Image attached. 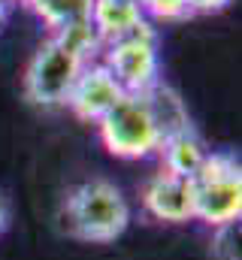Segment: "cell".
<instances>
[{
    "instance_id": "8",
    "label": "cell",
    "mask_w": 242,
    "mask_h": 260,
    "mask_svg": "<svg viewBox=\"0 0 242 260\" xmlns=\"http://www.w3.org/2000/svg\"><path fill=\"white\" fill-rule=\"evenodd\" d=\"M145 24H152V21L142 15L136 0H94L91 3V27L97 30L103 46L124 40V37H133Z\"/></svg>"
},
{
    "instance_id": "17",
    "label": "cell",
    "mask_w": 242,
    "mask_h": 260,
    "mask_svg": "<svg viewBox=\"0 0 242 260\" xmlns=\"http://www.w3.org/2000/svg\"><path fill=\"white\" fill-rule=\"evenodd\" d=\"M6 12H9V3H6V0H0V24L6 21Z\"/></svg>"
},
{
    "instance_id": "10",
    "label": "cell",
    "mask_w": 242,
    "mask_h": 260,
    "mask_svg": "<svg viewBox=\"0 0 242 260\" xmlns=\"http://www.w3.org/2000/svg\"><path fill=\"white\" fill-rule=\"evenodd\" d=\"M142 97H145V103H148V112H152L155 127H158V133H161V142H164L167 136H176V133H182V130L194 127L191 118H188V106H185V100L179 97L176 88L158 82V85L148 88Z\"/></svg>"
},
{
    "instance_id": "18",
    "label": "cell",
    "mask_w": 242,
    "mask_h": 260,
    "mask_svg": "<svg viewBox=\"0 0 242 260\" xmlns=\"http://www.w3.org/2000/svg\"><path fill=\"white\" fill-rule=\"evenodd\" d=\"M6 3H15V0H6ZM18 3H27V0H18Z\"/></svg>"
},
{
    "instance_id": "15",
    "label": "cell",
    "mask_w": 242,
    "mask_h": 260,
    "mask_svg": "<svg viewBox=\"0 0 242 260\" xmlns=\"http://www.w3.org/2000/svg\"><path fill=\"white\" fill-rule=\"evenodd\" d=\"M233 0H185V9H188V15H194V12H221Z\"/></svg>"
},
{
    "instance_id": "2",
    "label": "cell",
    "mask_w": 242,
    "mask_h": 260,
    "mask_svg": "<svg viewBox=\"0 0 242 260\" xmlns=\"http://www.w3.org/2000/svg\"><path fill=\"white\" fill-rule=\"evenodd\" d=\"M194 185V218L215 227L233 224L242 215V170L233 151H209Z\"/></svg>"
},
{
    "instance_id": "1",
    "label": "cell",
    "mask_w": 242,
    "mask_h": 260,
    "mask_svg": "<svg viewBox=\"0 0 242 260\" xmlns=\"http://www.w3.org/2000/svg\"><path fill=\"white\" fill-rule=\"evenodd\" d=\"M130 224V206L106 179H88L76 185L60 206V227L82 242H115Z\"/></svg>"
},
{
    "instance_id": "16",
    "label": "cell",
    "mask_w": 242,
    "mask_h": 260,
    "mask_svg": "<svg viewBox=\"0 0 242 260\" xmlns=\"http://www.w3.org/2000/svg\"><path fill=\"white\" fill-rule=\"evenodd\" d=\"M9 227V209H6V200H3V194H0V233Z\"/></svg>"
},
{
    "instance_id": "9",
    "label": "cell",
    "mask_w": 242,
    "mask_h": 260,
    "mask_svg": "<svg viewBox=\"0 0 242 260\" xmlns=\"http://www.w3.org/2000/svg\"><path fill=\"white\" fill-rule=\"evenodd\" d=\"M209 151L212 148H206V142L200 139V133L194 127H188V130H182V133H176V136H167L161 142V148H158L161 170L191 182L197 176V170L203 167V160H206Z\"/></svg>"
},
{
    "instance_id": "14",
    "label": "cell",
    "mask_w": 242,
    "mask_h": 260,
    "mask_svg": "<svg viewBox=\"0 0 242 260\" xmlns=\"http://www.w3.org/2000/svg\"><path fill=\"white\" fill-rule=\"evenodd\" d=\"M145 18H158V21H176L188 18L185 0H136Z\"/></svg>"
},
{
    "instance_id": "4",
    "label": "cell",
    "mask_w": 242,
    "mask_h": 260,
    "mask_svg": "<svg viewBox=\"0 0 242 260\" xmlns=\"http://www.w3.org/2000/svg\"><path fill=\"white\" fill-rule=\"evenodd\" d=\"M85 61L73 55L67 46H60L55 37H49L31 58L24 70V94L34 106L58 109L67 106V97L79 79Z\"/></svg>"
},
{
    "instance_id": "6",
    "label": "cell",
    "mask_w": 242,
    "mask_h": 260,
    "mask_svg": "<svg viewBox=\"0 0 242 260\" xmlns=\"http://www.w3.org/2000/svg\"><path fill=\"white\" fill-rule=\"evenodd\" d=\"M121 85L115 82V76L100 64V61H91V64L82 67L70 97H67V109L79 118V121H88V124H97L115 103L121 100Z\"/></svg>"
},
{
    "instance_id": "7",
    "label": "cell",
    "mask_w": 242,
    "mask_h": 260,
    "mask_svg": "<svg viewBox=\"0 0 242 260\" xmlns=\"http://www.w3.org/2000/svg\"><path fill=\"white\" fill-rule=\"evenodd\" d=\"M142 209L148 218L164 221V224L194 221V185L188 179L158 170L142 185Z\"/></svg>"
},
{
    "instance_id": "3",
    "label": "cell",
    "mask_w": 242,
    "mask_h": 260,
    "mask_svg": "<svg viewBox=\"0 0 242 260\" xmlns=\"http://www.w3.org/2000/svg\"><path fill=\"white\" fill-rule=\"evenodd\" d=\"M97 136L103 148L121 160H145L161 148V133L142 94H121L118 103L97 121Z\"/></svg>"
},
{
    "instance_id": "11",
    "label": "cell",
    "mask_w": 242,
    "mask_h": 260,
    "mask_svg": "<svg viewBox=\"0 0 242 260\" xmlns=\"http://www.w3.org/2000/svg\"><path fill=\"white\" fill-rule=\"evenodd\" d=\"M91 3L94 0H27V6L40 15V21L52 34L91 21Z\"/></svg>"
},
{
    "instance_id": "5",
    "label": "cell",
    "mask_w": 242,
    "mask_h": 260,
    "mask_svg": "<svg viewBox=\"0 0 242 260\" xmlns=\"http://www.w3.org/2000/svg\"><path fill=\"white\" fill-rule=\"evenodd\" d=\"M124 94H145L161 82V55H158V34L152 24L136 30L133 37H124L115 43H106L100 58Z\"/></svg>"
},
{
    "instance_id": "13",
    "label": "cell",
    "mask_w": 242,
    "mask_h": 260,
    "mask_svg": "<svg viewBox=\"0 0 242 260\" xmlns=\"http://www.w3.org/2000/svg\"><path fill=\"white\" fill-rule=\"evenodd\" d=\"M209 251H212V260H239V221L215 227Z\"/></svg>"
},
{
    "instance_id": "12",
    "label": "cell",
    "mask_w": 242,
    "mask_h": 260,
    "mask_svg": "<svg viewBox=\"0 0 242 260\" xmlns=\"http://www.w3.org/2000/svg\"><path fill=\"white\" fill-rule=\"evenodd\" d=\"M52 37L58 40L60 46H67L73 55H79L85 64L97 61V58H100V52H103V43H100L97 30L91 27V21L73 24V27H67V30H58V34H52Z\"/></svg>"
}]
</instances>
